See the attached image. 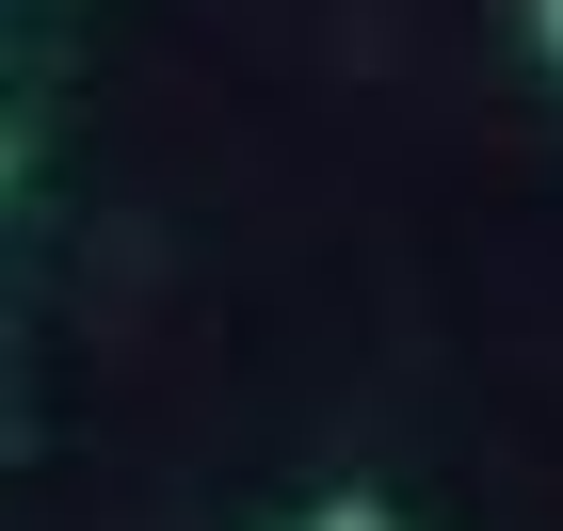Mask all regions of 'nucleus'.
Here are the masks:
<instances>
[{"mask_svg":"<svg viewBox=\"0 0 563 531\" xmlns=\"http://www.w3.org/2000/svg\"><path fill=\"white\" fill-rule=\"evenodd\" d=\"M306 531H387V516H354V499H339V516H306Z\"/></svg>","mask_w":563,"mask_h":531,"instance_id":"obj_1","label":"nucleus"},{"mask_svg":"<svg viewBox=\"0 0 563 531\" xmlns=\"http://www.w3.org/2000/svg\"><path fill=\"white\" fill-rule=\"evenodd\" d=\"M0 177H16V145H0Z\"/></svg>","mask_w":563,"mask_h":531,"instance_id":"obj_2","label":"nucleus"},{"mask_svg":"<svg viewBox=\"0 0 563 531\" xmlns=\"http://www.w3.org/2000/svg\"><path fill=\"white\" fill-rule=\"evenodd\" d=\"M548 33H563V0H548Z\"/></svg>","mask_w":563,"mask_h":531,"instance_id":"obj_3","label":"nucleus"}]
</instances>
